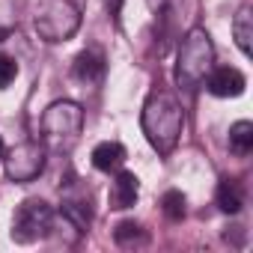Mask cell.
<instances>
[{"label":"cell","instance_id":"8fae6325","mask_svg":"<svg viewBox=\"0 0 253 253\" xmlns=\"http://www.w3.org/2000/svg\"><path fill=\"white\" fill-rule=\"evenodd\" d=\"M232 39L244 57L253 54V9H250V3H241L238 12L232 15Z\"/></svg>","mask_w":253,"mask_h":253},{"label":"cell","instance_id":"30bf717a","mask_svg":"<svg viewBox=\"0 0 253 253\" xmlns=\"http://www.w3.org/2000/svg\"><path fill=\"white\" fill-rule=\"evenodd\" d=\"M140 197V179L128 170H119L110 182V209H131Z\"/></svg>","mask_w":253,"mask_h":253},{"label":"cell","instance_id":"8992f818","mask_svg":"<svg viewBox=\"0 0 253 253\" xmlns=\"http://www.w3.org/2000/svg\"><path fill=\"white\" fill-rule=\"evenodd\" d=\"M45 161H48V146L39 143V140H24V143L12 146L9 152H3L6 176L18 185L39 179L42 170H45Z\"/></svg>","mask_w":253,"mask_h":253},{"label":"cell","instance_id":"6da1fadb","mask_svg":"<svg viewBox=\"0 0 253 253\" xmlns=\"http://www.w3.org/2000/svg\"><path fill=\"white\" fill-rule=\"evenodd\" d=\"M140 125H143V134H146L149 146L158 155H170L179 146V137L185 131V110L173 92L158 86L143 101Z\"/></svg>","mask_w":253,"mask_h":253},{"label":"cell","instance_id":"9c48e42d","mask_svg":"<svg viewBox=\"0 0 253 253\" xmlns=\"http://www.w3.org/2000/svg\"><path fill=\"white\" fill-rule=\"evenodd\" d=\"M104 72H107V63H104V54L98 48L81 51L72 63V78L84 86H98L104 81Z\"/></svg>","mask_w":253,"mask_h":253},{"label":"cell","instance_id":"4fadbf2b","mask_svg":"<svg viewBox=\"0 0 253 253\" xmlns=\"http://www.w3.org/2000/svg\"><path fill=\"white\" fill-rule=\"evenodd\" d=\"M214 203L223 214H238L241 206H244V191L235 179H220L217 182V191H214Z\"/></svg>","mask_w":253,"mask_h":253},{"label":"cell","instance_id":"5bb4252c","mask_svg":"<svg viewBox=\"0 0 253 253\" xmlns=\"http://www.w3.org/2000/svg\"><path fill=\"white\" fill-rule=\"evenodd\" d=\"M229 149H232V155H238V158H247L250 152H253V122H247V119H238L232 128H229Z\"/></svg>","mask_w":253,"mask_h":253},{"label":"cell","instance_id":"52a82bcc","mask_svg":"<svg viewBox=\"0 0 253 253\" xmlns=\"http://www.w3.org/2000/svg\"><path fill=\"white\" fill-rule=\"evenodd\" d=\"M60 214H63V220H66L72 229L86 232V229H89V223H92V197H89V191H86V188H81V185L69 188V191L63 194Z\"/></svg>","mask_w":253,"mask_h":253},{"label":"cell","instance_id":"d6986e66","mask_svg":"<svg viewBox=\"0 0 253 253\" xmlns=\"http://www.w3.org/2000/svg\"><path fill=\"white\" fill-rule=\"evenodd\" d=\"M146 3H149V9H152V12L158 15V12H161V9H164L167 3H170V0H146Z\"/></svg>","mask_w":253,"mask_h":253},{"label":"cell","instance_id":"e0dca14e","mask_svg":"<svg viewBox=\"0 0 253 253\" xmlns=\"http://www.w3.org/2000/svg\"><path fill=\"white\" fill-rule=\"evenodd\" d=\"M18 78V63L9 54H0V89H6Z\"/></svg>","mask_w":253,"mask_h":253},{"label":"cell","instance_id":"277c9868","mask_svg":"<svg viewBox=\"0 0 253 253\" xmlns=\"http://www.w3.org/2000/svg\"><path fill=\"white\" fill-rule=\"evenodd\" d=\"M81 21H84V3L81 0H39L33 27L39 33V39H45L51 45H60V42H69L78 33Z\"/></svg>","mask_w":253,"mask_h":253},{"label":"cell","instance_id":"3957f363","mask_svg":"<svg viewBox=\"0 0 253 253\" xmlns=\"http://www.w3.org/2000/svg\"><path fill=\"white\" fill-rule=\"evenodd\" d=\"M84 131V107L75 101H54L42 113V143L54 152H72Z\"/></svg>","mask_w":253,"mask_h":253},{"label":"cell","instance_id":"7a4b0ae2","mask_svg":"<svg viewBox=\"0 0 253 253\" xmlns=\"http://www.w3.org/2000/svg\"><path fill=\"white\" fill-rule=\"evenodd\" d=\"M214 69V42L209 36L206 27H191L182 42H179V54H176V84L185 92H194L206 84L209 72Z\"/></svg>","mask_w":253,"mask_h":253},{"label":"cell","instance_id":"7c38bea8","mask_svg":"<svg viewBox=\"0 0 253 253\" xmlns=\"http://www.w3.org/2000/svg\"><path fill=\"white\" fill-rule=\"evenodd\" d=\"M125 164V146L116 140H104L92 149V167L101 173H116Z\"/></svg>","mask_w":253,"mask_h":253},{"label":"cell","instance_id":"5b68a950","mask_svg":"<svg viewBox=\"0 0 253 253\" xmlns=\"http://www.w3.org/2000/svg\"><path fill=\"white\" fill-rule=\"evenodd\" d=\"M54 229V209L39 200V197H30L24 200L15 214H12V241L15 244H33L39 238H45L48 232Z\"/></svg>","mask_w":253,"mask_h":253},{"label":"cell","instance_id":"ba28073f","mask_svg":"<svg viewBox=\"0 0 253 253\" xmlns=\"http://www.w3.org/2000/svg\"><path fill=\"white\" fill-rule=\"evenodd\" d=\"M206 89L217 98H238L247 89V78L235 66H217L206 78Z\"/></svg>","mask_w":253,"mask_h":253},{"label":"cell","instance_id":"9a60e30c","mask_svg":"<svg viewBox=\"0 0 253 253\" xmlns=\"http://www.w3.org/2000/svg\"><path fill=\"white\" fill-rule=\"evenodd\" d=\"M113 238H116L119 247H134V244H143L146 241V229L137 220H122V223H116Z\"/></svg>","mask_w":253,"mask_h":253},{"label":"cell","instance_id":"ac0fdd59","mask_svg":"<svg viewBox=\"0 0 253 253\" xmlns=\"http://www.w3.org/2000/svg\"><path fill=\"white\" fill-rule=\"evenodd\" d=\"M122 3H125V0H104L107 18H110L113 24H119V21H122Z\"/></svg>","mask_w":253,"mask_h":253},{"label":"cell","instance_id":"2e32d148","mask_svg":"<svg viewBox=\"0 0 253 253\" xmlns=\"http://www.w3.org/2000/svg\"><path fill=\"white\" fill-rule=\"evenodd\" d=\"M161 211L170 217V220H182L185 217V211H188V200H185V194L182 191H167L164 197H161Z\"/></svg>","mask_w":253,"mask_h":253},{"label":"cell","instance_id":"ffe728a7","mask_svg":"<svg viewBox=\"0 0 253 253\" xmlns=\"http://www.w3.org/2000/svg\"><path fill=\"white\" fill-rule=\"evenodd\" d=\"M3 152H6V146H3V140H0V161H3Z\"/></svg>","mask_w":253,"mask_h":253}]
</instances>
